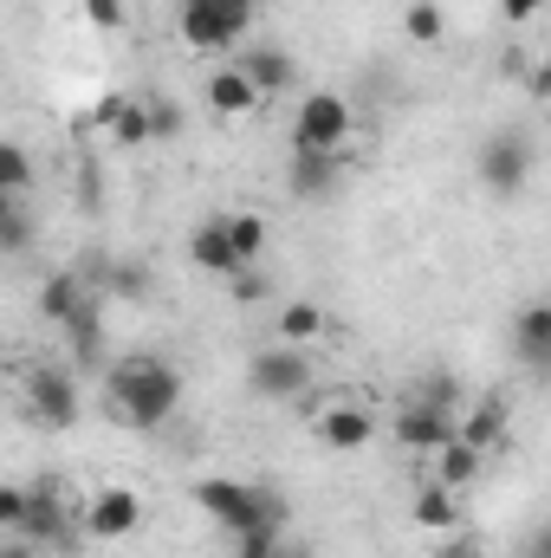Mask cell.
Instances as JSON below:
<instances>
[{"label": "cell", "mask_w": 551, "mask_h": 558, "mask_svg": "<svg viewBox=\"0 0 551 558\" xmlns=\"http://www.w3.org/2000/svg\"><path fill=\"white\" fill-rule=\"evenodd\" d=\"M105 403L124 428H162L182 410V371L156 351H124L105 371Z\"/></svg>", "instance_id": "cell-1"}, {"label": "cell", "mask_w": 551, "mask_h": 558, "mask_svg": "<svg viewBox=\"0 0 551 558\" xmlns=\"http://www.w3.org/2000/svg\"><path fill=\"white\" fill-rule=\"evenodd\" d=\"M195 507H201V513L234 539V546L279 539V533H285V520H292L285 494L260 487V481H228V474H201V481H195Z\"/></svg>", "instance_id": "cell-2"}, {"label": "cell", "mask_w": 551, "mask_h": 558, "mask_svg": "<svg viewBox=\"0 0 551 558\" xmlns=\"http://www.w3.org/2000/svg\"><path fill=\"white\" fill-rule=\"evenodd\" d=\"M175 26L188 52H234L241 33L254 26V0H182Z\"/></svg>", "instance_id": "cell-3"}, {"label": "cell", "mask_w": 551, "mask_h": 558, "mask_svg": "<svg viewBox=\"0 0 551 558\" xmlns=\"http://www.w3.org/2000/svg\"><path fill=\"white\" fill-rule=\"evenodd\" d=\"M20 416L33 428H72L78 422V377L59 364H26L20 371Z\"/></svg>", "instance_id": "cell-4"}, {"label": "cell", "mask_w": 551, "mask_h": 558, "mask_svg": "<svg viewBox=\"0 0 551 558\" xmlns=\"http://www.w3.org/2000/svg\"><path fill=\"white\" fill-rule=\"evenodd\" d=\"M351 105L344 92H305L298 111H292V149H351Z\"/></svg>", "instance_id": "cell-5"}, {"label": "cell", "mask_w": 551, "mask_h": 558, "mask_svg": "<svg viewBox=\"0 0 551 558\" xmlns=\"http://www.w3.org/2000/svg\"><path fill=\"white\" fill-rule=\"evenodd\" d=\"M72 533H78V520H72L59 481H33L26 500H20V526H13V539H33V546L46 553V546H72Z\"/></svg>", "instance_id": "cell-6"}, {"label": "cell", "mask_w": 551, "mask_h": 558, "mask_svg": "<svg viewBox=\"0 0 551 558\" xmlns=\"http://www.w3.org/2000/svg\"><path fill=\"white\" fill-rule=\"evenodd\" d=\"M247 384H254V397H267V403H292V397L311 390V357H305L298 344H267V351H254Z\"/></svg>", "instance_id": "cell-7"}, {"label": "cell", "mask_w": 551, "mask_h": 558, "mask_svg": "<svg viewBox=\"0 0 551 558\" xmlns=\"http://www.w3.org/2000/svg\"><path fill=\"white\" fill-rule=\"evenodd\" d=\"M532 162H539V149H532V137H519V131H493V137L480 143V182L493 195H519L526 175H532Z\"/></svg>", "instance_id": "cell-8"}, {"label": "cell", "mask_w": 551, "mask_h": 558, "mask_svg": "<svg viewBox=\"0 0 551 558\" xmlns=\"http://www.w3.org/2000/svg\"><path fill=\"white\" fill-rule=\"evenodd\" d=\"M137 526H143L137 487H98V494L85 500V513H78V533H85V539H98V546H111V539H131Z\"/></svg>", "instance_id": "cell-9"}, {"label": "cell", "mask_w": 551, "mask_h": 558, "mask_svg": "<svg viewBox=\"0 0 551 558\" xmlns=\"http://www.w3.org/2000/svg\"><path fill=\"white\" fill-rule=\"evenodd\" d=\"M311 435H318V448H331V454H357V448H370L377 422H370L364 403H325L318 422H311Z\"/></svg>", "instance_id": "cell-10"}, {"label": "cell", "mask_w": 551, "mask_h": 558, "mask_svg": "<svg viewBox=\"0 0 551 558\" xmlns=\"http://www.w3.org/2000/svg\"><path fill=\"white\" fill-rule=\"evenodd\" d=\"M201 105L221 118V124H241V118H254L260 111V92L241 78V65L228 59V65H215L208 78H201Z\"/></svg>", "instance_id": "cell-11"}, {"label": "cell", "mask_w": 551, "mask_h": 558, "mask_svg": "<svg viewBox=\"0 0 551 558\" xmlns=\"http://www.w3.org/2000/svg\"><path fill=\"white\" fill-rule=\"evenodd\" d=\"M344 162H351V149H292V156H285V182H292V195L318 202V195L338 189Z\"/></svg>", "instance_id": "cell-12"}, {"label": "cell", "mask_w": 551, "mask_h": 558, "mask_svg": "<svg viewBox=\"0 0 551 558\" xmlns=\"http://www.w3.org/2000/svg\"><path fill=\"white\" fill-rule=\"evenodd\" d=\"M234 65H241V78L260 92V105L279 98V92H292V78H298V65H292V52H285V46H241V52H234Z\"/></svg>", "instance_id": "cell-13"}, {"label": "cell", "mask_w": 551, "mask_h": 558, "mask_svg": "<svg viewBox=\"0 0 551 558\" xmlns=\"http://www.w3.org/2000/svg\"><path fill=\"white\" fill-rule=\"evenodd\" d=\"M506 428H513L506 397H480L467 416H454V441H467L474 454H493V448H506Z\"/></svg>", "instance_id": "cell-14"}, {"label": "cell", "mask_w": 551, "mask_h": 558, "mask_svg": "<svg viewBox=\"0 0 551 558\" xmlns=\"http://www.w3.org/2000/svg\"><path fill=\"white\" fill-rule=\"evenodd\" d=\"M396 441H403L409 454H434V448L454 441V416L421 410V403H403V410H396Z\"/></svg>", "instance_id": "cell-15"}, {"label": "cell", "mask_w": 551, "mask_h": 558, "mask_svg": "<svg viewBox=\"0 0 551 558\" xmlns=\"http://www.w3.org/2000/svg\"><path fill=\"white\" fill-rule=\"evenodd\" d=\"M215 221H221V234H228L234 260H241V267H260V254H267V215L234 208V215H215Z\"/></svg>", "instance_id": "cell-16"}, {"label": "cell", "mask_w": 551, "mask_h": 558, "mask_svg": "<svg viewBox=\"0 0 551 558\" xmlns=\"http://www.w3.org/2000/svg\"><path fill=\"white\" fill-rule=\"evenodd\" d=\"M188 267H201V274H215V279L241 274V260H234V247H228L221 221H201V228L188 234Z\"/></svg>", "instance_id": "cell-17"}, {"label": "cell", "mask_w": 551, "mask_h": 558, "mask_svg": "<svg viewBox=\"0 0 551 558\" xmlns=\"http://www.w3.org/2000/svg\"><path fill=\"white\" fill-rule=\"evenodd\" d=\"M409 520L421 526V533H434V539H441V533H461V494H448V487H434V481H428V487L415 494Z\"/></svg>", "instance_id": "cell-18"}, {"label": "cell", "mask_w": 551, "mask_h": 558, "mask_svg": "<svg viewBox=\"0 0 551 558\" xmlns=\"http://www.w3.org/2000/svg\"><path fill=\"white\" fill-rule=\"evenodd\" d=\"M513 344H519V357H526L532 371H546V364H551V305H546V299H532V305L519 312Z\"/></svg>", "instance_id": "cell-19"}, {"label": "cell", "mask_w": 551, "mask_h": 558, "mask_svg": "<svg viewBox=\"0 0 551 558\" xmlns=\"http://www.w3.org/2000/svg\"><path fill=\"white\" fill-rule=\"evenodd\" d=\"M65 344H72V357H78L85 371L105 357V312H98V299H85V305L65 318Z\"/></svg>", "instance_id": "cell-20"}, {"label": "cell", "mask_w": 551, "mask_h": 558, "mask_svg": "<svg viewBox=\"0 0 551 558\" xmlns=\"http://www.w3.org/2000/svg\"><path fill=\"white\" fill-rule=\"evenodd\" d=\"M480 468H487V454H474L467 441H448V448H434V487H448V494L474 487V481H480Z\"/></svg>", "instance_id": "cell-21"}, {"label": "cell", "mask_w": 551, "mask_h": 558, "mask_svg": "<svg viewBox=\"0 0 551 558\" xmlns=\"http://www.w3.org/2000/svg\"><path fill=\"white\" fill-rule=\"evenodd\" d=\"M105 124H111V143H124V149H143V143L156 137L143 98H105Z\"/></svg>", "instance_id": "cell-22"}, {"label": "cell", "mask_w": 551, "mask_h": 558, "mask_svg": "<svg viewBox=\"0 0 551 558\" xmlns=\"http://www.w3.org/2000/svg\"><path fill=\"white\" fill-rule=\"evenodd\" d=\"M85 299H91V292H85L78 274H46V286H39V318H46V325H65Z\"/></svg>", "instance_id": "cell-23"}, {"label": "cell", "mask_w": 551, "mask_h": 558, "mask_svg": "<svg viewBox=\"0 0 551 558\" xmlns=\"http://www.w3.org/2000/svg\"><path fill=\"white\" fill-rule=\"evenodd\" d=\"M311 338H325V305H311V299H285L279 305V344H311Z\"/></svg>", "instance_id": "cell-24"}, {"label": "cell", "mask_w": 551, "mask_h": 558, "mask_svg": "<svg viewBox=\"0 0 551 558\" xmlns=\"http://www.w3.org/2000/svg\"><path fill=\"white\" fill-rule=\"evenodd\" d=\"M403 33H409L415 46H441V39H448L441 0H409V7H403Z\"/></svg>", "instance_id": "cell-25"}, {"label": "cell", "mask_w": 551, "mask_h": 558, "mask_svg": "<svg viewBox=\"0 0 551 558\" xmlns=\"http://www.w3.org/2000/svg\"><path fill=\"white\" fill-rule=\"evenodd\" d=\"M39 182V169H33V156L20 149V143H0V195H26Z\"/></svg>", "instance_id": "cell-26"}, {"label": "cell", "mask_w": 551, "mask_h": 558, "mask_svg": "<svg viewBox=\"0 0 551 558\" xmlns=\"http://www.w3.org/2000/svg\"><path fill=\"white\" fill-rule=\"evenodd\" d=\"M409 403L441 410V416H461V384H454V377H421V390H415Z\"/></svg>", "instance_id": "cell-27"}, {"label": "cell", "mask_w": 551, "mask_h": 558, "mask_svg": "<svg viewBox=\"0 0 551 558\" xmlns=\"http://www.w3.org/2000/svg\"><path fill=\"white\" fill-rule=\"evenodd\" d=\"M228 299L234 305H260V299H273V279L260 267H241V274H228Z\"/></svg>", "instance_id": "cell-28"}, {"label": "cell", "mask_w": 551, "mask_h": 558, "mask_svg": "<svg viewBox=\"0 0 551 558\" xmlns=\"http://www.w3.org/2000/svg\"><path fill=\"white\" fill-rule=\"evenodd\" d=\"M78 13H85L91 33H118L131 20V0H78Z\"/></svg>", "instance_id": "cell-29"}, {"label": "cell", "mask_w": 551, "mask_h": 558, "mask_svg": "<svg viewBox=\"0 0 551 558\" xmlns=\"http://www.w3.org/2000/svg\"><path fill=\"white\" fill-rule=\"evenodd\" d=\"M33 247V221L26 215H7L0 221V254H26Z\"/></svg>", "instance_id": "cell-30"}, {"label": "cell", "mask_w": 551, "mask_h": 558, "mask_svg": "<svg viewBox=\"0 0 551 558\" xmlns=\"http://www.w3.org/2000/svg\"><path fill=\"white\" fill-rule=\"evenodd\" d=\"M428 558H487V553H480V539L461 526V533H441V546H434Z\"/></svg>", "instance_id": "cell-31"}, {"label": "cell", "mask_w": 551, "mask_h": 558, "mask_svg": "<svg viewBox=\"0 0 551 558\" xmlns=\"http://www.w3.org/2000/svg\"><path fill=\"white\" fill-rule=\"evenodd\" d=\"M149 131H156V137H175V131H182V111H175L169 98H156V105H149Z\"/></svg>", "instance_id": "cell-32"}, {"label": "cell", "mask_w": 551, "mask_h": 558, "mask_svg": "<svg viewBox=\"0 0 551 558\" xmlns=\"http://www.w3.org/2000/svg\"><path fill=\"white\" fill-rule=\"evenodd\" d=\"M20 500H26V487L0 481V533H13V526H20Z\"/></svg>", "instance_id": "cell-33"}, {"label": "cell", "mask_w": 551, "mask_h": 558, "mask_svg": "<svg viewBox=\"0 0 551 558\" xmlns=\"http://www.w3.org/2000/svg\"><path fill=\"white\" fill-rule=\"evenodd\" d=\"M0 558H39L33 539H13V533H0Z\"/></svg>", "instance_id": "cell-34"}, {"label": "cell", "mask_w": 551, "mask_h": 558, "mask_svg": "<svg viewBox=\"0 0 551 558\" xmlns=\"http://www.w3.org/2000/svg\"><path fill=\"white\" fill-rule=\"evenodd\" d=\"M234 558H285L279 539H254V546H234Z\"/></svg>", "instance_id": "cell-35"}, {"label": "cell", "mask_w": 551, "mask_h": 558, "mask_svg": "<svg viewBox=\"0 0 551 558\" xmlns=\"http://www.w3.org/2000/svg\"><path fill=\"white\" fill-rule=\"evenodd\" d=\"M539 13V0H500V20H532Z\"/></svg>", "instance_id": "cell-36"}, {"label": "cell", "mask_w": 551, "mask_h": 558, "mask_svg": "<svg viewBox=\"0 0 551 558\" xmlns=\"http://www.w3.org/2000/svg\"><path fill=\"white\" fill-rule=\"evenodd\" d=\"M118 292H124V299H137V292H143V274H131V267H118Z\"/></svg>", "instance_id": "cell-37"}, {"label": "cell", "mask_w": 551, "mask_h": 558, "mask_svg": "<svg viewBox=\"0 0 551 558\" xmlns=\"http://www.w3.org/2000/svg\"><path fill=\"white\" fill-rule=\"evenodd\" d=\"M7 215H20V195H0V221H7Z\"/></svg>", "instance_id": "cell-38"}, {"label": "cell", "mask_w": 551, "mask_h": 558, "mask_svg": "<svg viewBox=\"0 0 551 558\" xmlns=\"http://www.w3.org/2000/svg\"><path fill=\"white\" fill-rule=\"evenodd\" d=\"M526 558H546V553H539V546H532V553H526Z\"/></svg>", "instance_id": "cell-39"}]
</instances>
